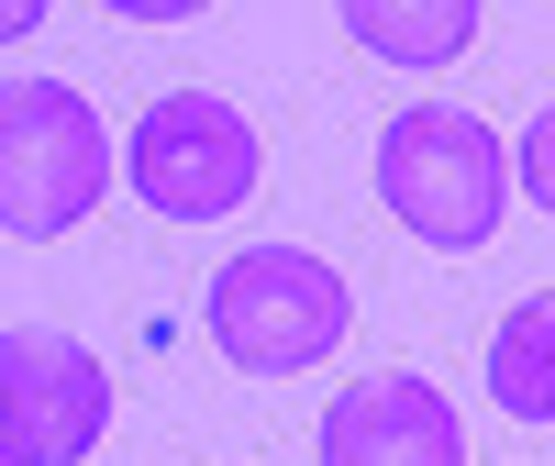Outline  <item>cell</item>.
<instances>
[{
	"instance_id": "obj_10",
	"label": "cell",
	"mask_w": 555,
	"mask_h": 466,
	"mask_svg": "<svg viewBox=\"0 0 555 466\" xmlns=\"http://www.w3.org/2000/svg\"><path fill=\"white\" fill-rule=\"evenodd\" d=\"M101 12H122V23H190V12H211V0H101Z\"/></svg>"
},
{
	"instance_id": "obj_1",
	"label": "cell",
	"mask_w": 555,
	"mask_h": 466,
	"mask_svg": "<svg viewBox=\"0 0 555 466\" xmlns=\"http://www.w3.org/2000/svg\"><path fill=\"white\" fill-rule=\"evenodd\" d=\"M378 200H389L400 233H423L434 256H467V245L500 233V211H512V145H500L478 112H455V101H411L378 133Z\"/></svg>"
},
{
	"instance_id": "obj_9",
	"label": "cell",
	"mask_w": 555,
	"mask_h": 466,
	"mask_svg": "<svg viewBox=\"0 0 555 466\" xmlns=\"http://www.w3.org/2000/svg\"><path fill=\"white\" fill-rule=\"evenodd\" d=\"M512 178H522V190H533V200L555 211V101L533 112V133H522V156H512Z\"/></svg>"
},
{
	"instance_id": "obj_12",
	"label": "cell",
	"mask_w": 555,
	"mask_h": 466,
	"mask_svg": "<svg viewBox=\"0 0 555 466\" xmlns=\"http://www.w3.org/2000/svg\"><path fill=\"white\" fill-rule=\"evenodd\" d=\"M0 466H23V455H12V444H0Z\"/></svg>"
},
{
	"instance_id": "obj_8",
	"label": "cell",
	"mask_w": 555,
	"mask_h": 466,
	"mask_svg": "<svg viewBox=\"0 0 555 466\" xmlns=\"http://www.w3.org/2000/svg\"><path fill=\"white\" fill-rule=\"evenodd\" d=\"M489 400L512 411V423H555V289L500 311V334H489Z\"/></svg>"
},
{
	"instance_id": "obj_11",
	"label": "cell",
	"mask_w": 555,
	"mask_h": 466,
	"mask_svg": "<svg viewBox=\"0 0 555 466\" xmlns=\"http://www.w3.org/2000/svg\"><path fill=\"white\" fill-rule=\"evenodd\" d=\"M44 23V0H0V44H12V34H34Z\"/></svg>"
},
{
	"instance_id": "obj_5",
	"label": "cell",
	"mask_w": 555,
	"mask_h": 466,
	"mask_svg": "<svg viewBox=\"0 0 555 466\" xmlns=\"http://www.w3.org/2000/svg\"><path fill=\"white\" fill-rule=\"evenodd\" d=\"M112 433V366L56 322H12L0 334V444L23 466H89Z\"/></svg>"
},
{
	"instance_id": "obj_2",
	"label": "cell",
	"mask_w": 555,
	"mask_h": 466,
	"mask_svg": "<svg viewBox=\"0 0 555 466\" xmlns=\"http://www.w3.org/2000/svg\"><path fill=\"white\" fill-rule=\"evenodd\" d=\"M345 322H356V289L311 245H245L211 277V345L234 355L245 378H300V366H322L345 345Z\"/></svg>"
},
{
	"instance_id": "obj_6",
	"label": "cell",
	"mask_w": 555,
	"mask_h": 466,
	"mask_svg": "<svg viewBox=\"0 0 555 466\" xmlns=\"http://www.w3.org/2000/svg\"><path fill=\"white\" fill-rule=\"evenodd\" d=\"M322 466H467V423L434 378L378 366L322 411Z\"/></svg>"
},
{
	"instance_id": "obj_3",
	"label": "cell",
	"mask_w": 555,
	"mask_h": 466,
	"mask_svg": "<svg viewBox=\"0 0 555 466\" xmlns=\"http://www.w3.org/2000/svg\"><path fill=\"white\" fill-rule=\"evenodd\" d=\"M112 190V133L67 78H12L0 89V233L56 245L89 200Z\"/></svg>"
},
{
	"instance_id": "obj_4",
	"label": "cell",
	"mask_w": 555,
	"mask_h": 466,
	"mask_svg": "<svg viewBox=\"0 0 555 466\" xmlns=\"http://www.w3.org/2000/svg\"><path fill=\"white\" fill-rule=\"evenodd\" d=\"M122 178L156 222H222L256 200V122L222 89H167L122 133Z\"/></svg>"
},
{
	"instance_id": "obj_7",
	"label": "cell",
	"mask_w": 555,
	"mask_h": 466,
	"mask_svg": "<svg viewBox=\"0 0 555 466\" xmlns=\"http://www.w3.org/2000/svg\"><path fill=\"white\" fill-rule=\"evenodd\" d=\"M334 12H345V34L366 56H389V67H455L478 44L489 0H334Z\"/></svg>"
}]
</instances>
